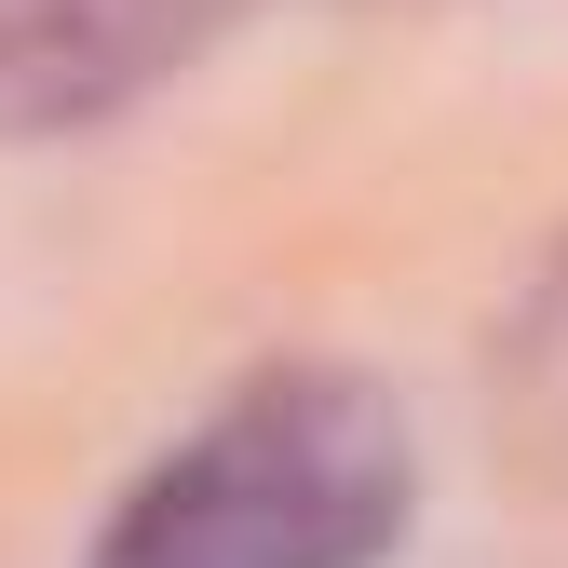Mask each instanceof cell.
Wrapping results in <instances>:
<instances>
[{"label":"cell","mask_w":568,"mask_h":568,"mask_svg":"<svg viewBox=\"0 0 568 568\" xmlns=\"http://www.w3.org/2000/svg\"><path fill=\"white\" fill-rule=\"evenodd\" d=\"M419 501V447L379 379L271 366L109 501L82 568H379Z\"/></svg>","instance_id":"1"},{"label":"cell","mask_w":568,"mask_h":568,"mask_svg":"<svg viewBox=\"0 0 568 568\" xmlns=\"http://www.w3.org/2000/svg\"><path fill=\"white\" fill-rule=\"evenodd\" d=\"M244 0H0V135L109 122L122 95L176 82Z\"/></svg>","instance_id":"2"},{"label":"cell","mask_w":568,"mask_h":568,"mask_svg":"<svg viewBox=\"0 0 568 568\" xmlns=\"http://www.w3.org/2000/svg\"><path fill=\"white\" fill-rule=\"evenodd\" d=\"M515 393H528V434H541V460L568 474V244H555L541 298H528V325H515Z\"/></svg>","instance_id":"3"}]
</instances>
